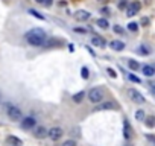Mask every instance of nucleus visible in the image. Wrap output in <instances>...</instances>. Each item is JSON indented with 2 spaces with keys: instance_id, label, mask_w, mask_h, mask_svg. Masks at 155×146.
<instances>
[{
  "instance_id": "nucleus-26",
  "label": "nucleus",
  "mask_w": 155,
  "mask_h": 146,
  "mask_svg": "<svg viewBox=\"0 0 155 146\" xmlns=\"http://www.w3.org/2000/svg\"><path fill=\"white\" fill-rule=\"evenodd\" d=\"M61 146H76V142L75 140H66Z\"/></svg>"
},
{
  "instance_id": "nucleus-9",
  "label": "nucleus",
  "mask_w": 155,
  "mask_h": 146,
  "mask_svg": "<svg viewBox=\"0 0 155 146\" xmlns=\"http://www.w3.org/2000/svg\"><path fill=\"white\" fill-rule=\"evenodd\" d=\"M75 18H76L78 21H85V20H88V18H90V12L85 11V9H79V11L75 12Z\"/></svg>"
},
{
  "instance_id": "nucleus-19",
  "label": "nucleus",
  "mask_w": 155,
  "mask_h": 146,
  "mask_svg": "<svg viewBox=\"0 0 155 146\" xmlns=\"http://www.w3.org/2000/svg\"><path fill=\"white\" fill-rule=\"evenodd\" d=\"M144 122H146V126L148 128H154L155 126V117L154 116H148V117H144Z\"/></svg>"
},
{
  "instance_id": "nucleus-16",
  "label": "nucleus",
  "mask_w": 155,
  "mask_h": 146,
  "mask_svg": "<svg viewBox=\"0 0 155 146\" xmlns=\"http://www.w3.org/2000/svg\"><path fill=\"white\" fill-rule=\"evenodd\" d=\"M111 108H114L113 102H102V104H99L96 107V110H111Z\"/></svg>"
},
{
  "instance_id": "nucleus-32",
  "label": "nucleus",
  "mask_w": 155,
  "mask_h": 146,
  "mask_svg": "<svg viewBox=\"0 0 155 146\" xmlns=\"http://www.w3.org/2000/svg\"><path fill=\"white\" fill-rule=\"evenodd\" d=\"M141 23H143V26H148V24H149V18H143Z\"/></svg>"
},
{
  "instance_id": "nucleus-24",
  "label": "nucleus",
  "mask_w": 155,
  "mask_h": 146,
  "mask_svg": "<svg viewBox=\"0 0 155 146\" xmlns=\"http://www.w3.org/2000/svg\"><path fill=\"white\" fill-rule=\"evenodd\" d=\"M29 12H31V14H32L34 17H36V18H40V20H44V17H43L41 14H38V12H36V11H35V9H29Z\"/></svg>"
},
{
  "instance_id": "nucleus-30",
  "label": "nucleus",
  "mask_w": 155,
  "mask_h": 146,
  "mask_svg": "<svg viewBox=\"0 0 155 146\" xmlns=\"http://www.w3.org/2000/svg\"><path fill=\"white\" fill-rule=\"evenodd\" d=\"M129 79H131L132 82H137V84H140V78H137V76H134V75H129Z\"/></svg>"
},
{
  "instance_id": "nucleus-1",
  "label": "nucleus",
  "mask_w": 155,
  "mask_h": 146,
  "mask_svg": "<svg viewBox=\"0 0 155 146\" xmlns=\"http://www.w3.org/2000/svg\"><path fill=\"white\" fill-rule=\"evenodd\" d=\"M46 38H47V35H46V32L41 27H34L29 32H26V40L32 46H41Z\"/></svg>"
},
{
  "instance_id": "nucleus-20",
  "label": "nucleus",
  "mask_w": 155,
  "mask_h": 146,
  "mask_svg": "<svg viewBox=\"0 0 155 146\" xmlns=\"http://www.w3.org/2000/svg\"><path fill=\"white\" fill-rule=\"evenodd\" d=\"M128 66H129L131 70H139V69H140V64L137 62V61H134V59H129V61H128Z\"/></svg>"
},
{
  "instance_id": "nucleus-4",
  "label": "nucleus",
  "mask_w": 155,
  "mask_h": 146,
  "mask_svg": "<svg viewBox=\"0 0 155 146\" xmlns=\"http://www.w3.org/2000/svg\"><path fill=\"white\" fill-rule=\"evenodd\" d=\"M128 96H129V99L132 100V102H135V104H144L143 94L140 93V91H137L135 88H129V90H128Z\"/></svg>"
},
{
  "instance_id": "nucleus-6",
  "label": "nucleus",
  "mask_w": 155,
  "mask_h": 146,
  "mask_svg": "<svg viewBox=\"0 0 155 146\" xmlns=\"http://www.w3.org/2000/svg\"><path fill=\"white\" fill-rule=\"evenodd\" d=\"M62 135H64V131L61 130L59 126H53V128L49 130V139L53 140V142H58Z\"/></svg>"
},
{
  "instance_id": "nucleus-15",
  "label": "nucleus",
  "mask_w": 155,
  "mask_h": 146,
  "mask_svg": "<svg viewBox=\"0 0 155 146\" xmlns=\"http://www.w3.org/2000/svg\"><path fill=\"white\" fill-rule=\"evenodd\" d=\"M141 70H143V73H144L146 76H154L155 75V69L152 66H144Z\"/></svg>"
},
{
  "instance_id": "nucleus-27",
  "label": "nucleus",
  "mask_w": 155,
  "mask_h": 146,
  "mask_svg": "<svg viewBox=\"0 0 155 146\" xmlns=\"http://www.w3.org/2000/svg\"><path fill=\"white\" fill-rule=\"evenodd\" d=\"M114 32L116 34H125V31H123V27H120V26H114Z\"/></svg>"
},
{
  "instance_id": "nucleus-23",
  "label": "nucleus",
  "mask_w": 155,
  "mask_h": 146,
  "mask_svg": "<svg viewBox=\"0 0 155 146\" xmlns=\"http://www.w3.org/2000/svg\"><path fill=\"white\" fill-rule=\"evenodd\" d=\"M81 76L84 78V79H88V78H90V72H88L87 67H82V69H81Z\"/></svg>"
},
{
  "instance_id": "nucleus-33",
  "label": "nucleus",
  "mask_w": 155,
  "mask_h": 146,
  "mask_svg": "<svg viewBox=\"0 0 155 146\" xmlns=\"http://www.w3.org/2000/svg\"><path fill=\"white\" fill-rule=\"evenodd\" d=\"M69 50H70V52H73V50H75V46L70 44V46H69Z\"/></svg>"
},
{
  "instance_id": "nucleus-31",
  "label": "nucleus",
  "mask_w": 155,
  "mask_h": 146,
  "mask_svg": "<svg viewBox=\"0 0 155 146\" xmlns=\"http://www.w3.org/2000/svg\"><path fill=\"white\" fill-rule=\"evenodd\" d=\"M52 3H53V0H43L41 5H43V6H50Z\"/></svg>"
},
{
  "instance_id": "nucleus-12",
  "label": "nucleus",
  "mask_w": 155,
  "mask_h": 146,
  "mask_svg": "<svg viewBox=\"0 0 155 146\" xmlns=\"http://www.w3.org/2000/svg\"><path fill=\"white\" fill-rule=\"evenodd\" d=\"M91 44L96 46V47H100V49L106 46V43H105V40L102 38V36H93V38H91Z\"/></svg>"
},
{
  "instance_id": "nucleus-29",
  "label": "nucleus",
  "mask_w": 155,
  "mask_h": 146,
  "mask_svg": "<svg viewBox=\"0 0 155 146\" xmlns=\"http://www.w3.org/2000/svg\"><path fill=\"white\" fill-rule=\"evenodd\" d=\"M139 53H141V55H148V53H149V50L146 49L144 46H141V47H140V50H139Z\"/></svg>"
},
{
  "instance_id": "nucleus-7",
  "label": "nucleus",
  "mask_w": 155,
  "mask_h": 146,
  "mask_svg": "<svg viewBox=\"0 0 155 146\" xmlns=\"http://www.w3.org/2000/svg\"><path fill=\"white\" fill-rule=\"evenodd\" d=\"M62 41L58 40V38H55V36H50L49 40H44V43L41 46H44L46 49H52V47H58V46H61Z\"/></svg>"
},
{
  "instance_id": "nucleus-11",
  "label": "nucleus",
  "mask_w": 155,
  "mask_h": 146,
  "mask_svg": "<svg viewBox=\"0 0 155 146\" xmlns=\"http://www.w3.org/2000/svg\"><path fill=\"white\" fill-rule=\"evenodd\" d=\"M123 137L126 140H129L132 137V128H131L129 123H128V120H125V123H123Z\"/></svg>"
},
{
  "instance_id": "nucleus-21",
  "label": "nucleus",
  "mask_w": 155,
  "mask_h": 146,
  "mask_svg": "<svg viewBox=\"0 0 155 146\" xmlns=\"http://www.w3.org/2000/svg\"><path fill=\"white\" fill-rule=\"evenodd\" d=\"M128 29H129L131 32H137V31H139V24L131 21V23H128Z\"/></svg>"
},
{
  "instance_id": "nucleus-35",
  "label": "nucleus",
  "mask_w": 155,
  "mask_h": 146,
  "mask_svg": "<svg viewBox=\"0 0 155 146\" xmlns=\"http://www.w3.org/2000/svg\"><path fill=\"white\" fill-rule=\"evenodd\" d=\"M128 146H131V145H128Z\"/></svg>"
},
{
  "instance_id": "nucleus-2",
  "label": "nucleus",
  "mask_w": 155,
  "mask_h": 146,
  "mask_svg": "<svg viewBox=\"0 0 155 146\" xmlns=\"http://www.w3.org/2000/svg\"><path fill=\"white\" fill-rule=\"evenodd\" d=\"M5 108H6V114H8V117L11 119V120L18 122V120H21L23 119V113H21V110L18 107H15L12 104H5Z\"/></svg>"
},
{
  "instance_id": "nucleus-3",
  "label": "nucleus",
  "mask_w": 155,
  "mask_h": 146,
  "mask_svg": "<svg viewBox=\"0 0 155 146\" xmlns=\"http://www.w3.org/2000/svg\"><path fill=\"white\" fill-rule=\"evenodd\" d=\"M88 100L93 104H100L104 100V91L102 88H91L88 91Z\"/></svg>"
},
{
  "instance_id": "nucleus-25",
  "label": "nucleus",
  "mask_w": 155,
  "mask_h": 146,
  "mask_svg": "<svg viewBox=\"0 0 155 146\" xmlns=\"http://www.w3.org/2000/svg\"><path fill=\"white\" fill-rule=\"evenodd\" d=\"M117 6H119V9H125V8L128 6V0H120Z\"/></svg>"
},
{
  "instance_id": "nucleus-10",
  "label": "nucleus",
  "mask_w": 155,
  "mask_h": 146,
  "mask_svg": "<svg viewBox=\"0 0 155 146\" xmlns=\"http://www.w3.org/2000/svg\"><path fill=\"white\" fill-rule=\"evenodd\" d=\"M35 123H36V120L34 117H24V119H21V126L24 128V130H31V128L35 126Z\"/></svg>"
},
{
  "instance_id": "nucleus-22",
  "label": "nucleus",
  "mask_w": 155,
  "mask_h": 146,
  "mask_svg": "<svg viewBox=\"0 0 155 146\" xmlns=\"http://www.w3.org/2000/svg\"><path fill=\"white\" fill-rule=\"evenodd\" d=\"M144 117H146V116H144V111H143V110H139V111L135 113V119H137V120L141 122V120H144Z\"/></svg>"
},
{
  "instance_id": "nucleus-14",
  "label": "nucleus",
  "mask_w": 155,
  "mask_h": 146,
  "mask_svg": "<svg viewBox=\"0 0 155 146\" xmlns=\"http://www.w3.org/2000/svg\"><path fill=\"white\" fill-rule=\"evenodd\" d=\"M109 47L114 49V50H123L125 49V43L123 41H119V40H114L109 43Z\"/></svg>"
},
{
  "instance_id": "nucleus-13",
  "label": "nucleus",
  "mask_w": 155,
  "mask_h": 146,
  "mask_svg": "<svg viewBox=\"0 0 155 146\" xmlns=\"http://www.w3.org/2000/svg\"><path fill=\"white\" fill-rule=\"evenodd\" d=\"M6 142L11 145V146H23V142L20 139H17V137H14V135H8L6 137Z\"/></svg>"
},
{
  "instance_id": "nucleus-34",
  "label": "nucleus",
  "mask_w": 155,
  "mask_h": 146,
  "mask_svg": "<svg viewBox=\"0 0 155 146\" xmlns=\"http://www.w3.org/2000/svg\"><path fill=\"white\" fill-rule=\"evenodd\" d=\"M35 2H38V3H43V0H35Z\"/></svg>"
},
{
  "instance_id": "nucleus-28",
  "label": "nucleus",
  "mask_w": 155,
  "mask_h": 146,
  "mask_svg": "<svg viewBox=\"0 0 155 146\" xmlns=\"http://www.w3.org/2000/svg\"><path fill=\"white\" fill-rule=\"evenodd\" d=\"M106 72H108V75L111 76V78H117V73H116L113 69H109V67H108V69H106Z\"/></svg>"
},
{
  "instance_id": "nucleus-18",
  "label": "nucleus",
  "mask_w": 155,
  "mask_h": 146,
  "mask_svg": "<svg viewBox=\"0 0 155 146\" xmlns=\"http://www.w3.org/2000/svg\"><path fill=\"white\" fill-rule=\"evenodd\" d=\"M85 97V91H79V93H76V94H73V100H75L76 104H79V102H82V99Z\"/></svg>"
},
{
  "instance_id": "nucleus-17",
  "label": "nucleus",
  "mask_w": 155,
  "mask_h": 146,
  "mask_svg": "<svg viewBox=\"0 0 155 146\" xmlns=\"http://www.w3.org/2000/svg\"><path fill=\"white\" fill-rule=\"evenodd\" d=\"M96 24L100 27V29H106V27H108V20H106V18H97V21H96Z\"/></svg>"
},
{
  "instance_id": "nucleus-8",
  "label": "nucleus",
  "mask_w": 155,
  "mask_h": 146,
  "mask_svg": "<svg viewBox=\"0 0 155 146\" xmlns=\"http://www.w3.org/2000/svg\"><path fill=\"white\" fill-rule=\"evenodd\" d=\"M34 135L36 139H46V137H49V130L44 126H36V130L34 131Z\"/></svg>"
},
{
  "instance_id": "nucleus-5",
  "label": "nucleus",
  "mask_w": 155,
  "mask_h": 146,
  "mask_svg": "<svg viewBox=\"0 0 155 146\" xmlns=\"http://www.w3.org/2000/svg\"><path fill=\"white\" fill-rule=\"evenodd\" d=\"M140 8H141V5H140V2H137V0L128 3V6H126V15L128 17H134L137 12H140Z\"/></svg>"
}]
</instances>
